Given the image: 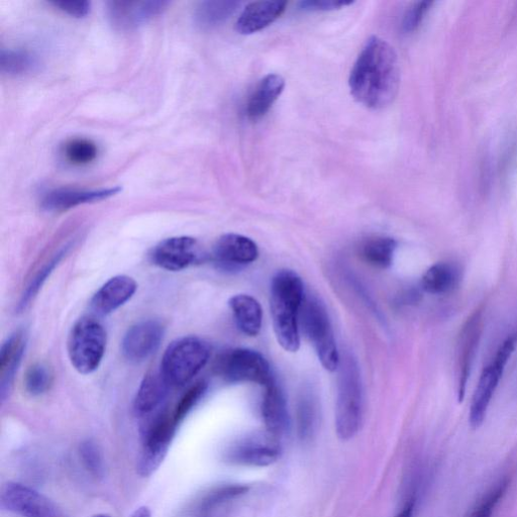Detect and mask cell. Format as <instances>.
<instances>
[{"label":"cell","instance_id":"6da1fadb","mask_svg":"<svg viewBox=\"0 0 517 517\" xmlns=\"http://www.w3.org/2000/svg\"><path fill=\"white\" fill-rule=\"evenodd\" d=\"M353 97L370 110L391 105L400 85V67L394 49L384 40L371 38L360 53L350 75Z\"/></svg>","mask_w":517,"mask_h":517},{"label":"cell","instance_id":"7a4b0ae2","mask_svg":"<svg viewBox=\"0 0 517 517\" xmlns=\"http://www.w3.org/2000/svg\"><path fill=\"white\" fill-rule=\"evenodd\" d=\"M305 300L301 278L291 270H281L272 279L270 307L274 332L280 346L296 352L300 346L299 317Z\"/></svg>","mask_w":517,"mask_h":517},{"label":"cell","instance_id":"3957f363","mask_svg":"<svg viewBox=\"0 0 517 517\" xmlns=\"http://www.w3.org/2000/svg\"><path fill=\"white\" fill-rule=\"evenodd\" d=\"M211 347L197 337H183L166 349L160 372L170 387L188 384L208 364Z\"/></svg>","mask_w":517,"mask_h":517},{"label":"cell","instance_id":"277c9868","mask_svg":"<svg viewBox=\"0 0 517 517\" xmlns=\"http://www.w3.org/2000/svg\"><path fill=\"white\" fill-rule=\"evenodd\" d=\"M363 420V393L359 369L348 359L341 368L336 405V430L340 439H353Z\"/></svg>","mask_w":517,"mask_h":517},{"label":"cell","instance_id":"5b68a950","mask_svg":"<svg viewBox=\"0 0 517 517\" xmlns=\"http://www.w3.org/2000/svg\"><path fill=\"white\" fill-rule=\"evenodd\" d=\"M107 332L92 318L79 320L71 330L68 355L74 369L80 374L96 371L106 354Z\"/></svg>","mask_w":517,"mask_h":517},{"label":"cell","instance_id":"8992f818","mask_svg":"<svg viewBox=\"0 0 517 517\" xmlns=\"http://www.w3.org/2000/svg\"><path fill=\"white\" fill-rule=\"evenodd\" d=\"M299 324L302 325L307 339L313 344L324 368L335 372L340 366V356L329 316L319 300L305 298Z\"/></svg>","mask_w":517,"mask_h":517},{"label":"cell","instance_id":"52a82bcc","mask_svg":"<svg viewBox=\"0 0 517 517\" xmlns=\"http://www.w3.org/2000/svg\"><path fill=\"white\" fill-rule=\"evenodd\" d=\"M516 347L517 329L508 335L500 345L490 364L484 368L470 406L469 423L474 430L479 429L483 425L492 398Z\"/></svg>","mask_w":517,"mask_h":517},{"label":"cell","instance_id":"ba28073f","mask_svg":"<svg viewBox=\"0 0 517 517\" xmlns=\"http://www.w3.org/2000/svg\"><path fill=\"white\" fill-rule=\"evenodd\" d=\"M178 426L173 413L163 411L144 427L143 449L137 465L141 476L149 477L161 466Z\"/></svg>","mask_w":517,"mask_h":517},{"label":"cell","instance_id":"9c48e42d","mask_svg":"<svg viewBox=\"0 0 517 517\" xmlns=\"http://www.w3.org/2000/svg\"><path fill=\"white\" fill-rule=\"evenodd\" d=\"M216 371L230 383L253 382L265 387L275 380L265 357L250 349L225 352L217 360Z\"/></svg>","mask_w":517,"mask_h":517},{"label":"cell","instance_id":"30bf717a","mask_svg":"<svg viewBox=\"0 0 517 517\" xmlns=\"http://www.w3.org/2000/svg\"><path fill=\"white\" fill-rule=\"evenodd\" d=\"M205 255L194 238L174 237L160 242L150 254L151 262L164 270L178 272L201 262Z\"/></svg>","mask_w":517,"mask_h":517},{"label":"cell","instance_id":"8fae6325","mask_svg":"<svg viewBox=\"0 0 517 517\" xmlns=\"http://www.w3.org/2000/svg\"><path fill=\"white\" fill-rule=\"evenodd\" d=\"M2 506L22 517H65L47 497L19 483H9L2 493Z\"/></svg>","mask_w":517,"mask_h":517},{"label":"cell","instance_id":"7c38bea8","mask_svg":"<svg viewBox=\"0 0 517 517\" xmlns=\"http://www.w3.org/2000/svg\"><path fill=\"white\" fill-rule=\"evenodd\" d=\"M482 335V315L474 313L462 328L457 350L458 397L462 401Z\"/></svg>","mask_w":517,"mask_h":517},{"label":"cell","instance_id":"4fadbf2b","mask_svg":"<svg viewBox=\"0 0 517 517\" xmlns=\"http://www.w3.org/2000/svg\"><path fill=\"white\" fill-rule=\"evenodd\" d=\"M281 449L274 439L250 438L231 446L225 458L241 466L266 467L278 461Z\"/></svg>","mask_w":517,"mask_h":517},{"label":"cell","instance_id":"5bb4252c","mask_svg":"<svg viewBox=\"0 0 517 517\" xmlns=\"http://www.w3.org/2000/svg\"><path fill=\"white\" fill-rule=\"evenodd\" d=\"M164 336V328L157 321H144L133 326L124 337L122 350L130 362L139 363L155 353Z\"/></svg>","mask_w":517,"mask_h":517},{"label":"cell","instance_id":"9a60e30c","mask_svg":"<svg viewBox=\"0 0 517 517\" xmlns=\"http://www.w3.org/2000/svg\"><path fill=\"white\" fill-rule=\"evenodd\" d=\"M259 250L254 241L242 235L222 236L213 250V258L222 268L240 269L258 259Z\"/></svg>","mask_w":517,"mask_h":517},{"label":"cell","instance_id":"2e32d148","mask_svg":"<svg viewBox=\"0 0 517 517\" xmlns=\"http://www.w3.org/2000/svg\"><path fill=\"white\" fill-rule=\"evenodd\" d=\"M137 289L138 284L132 277L115 276L103 284L93 295L91 308L98 316H108L128 302Z\"/></svg>","mask_w":517,"mask_h":517},{"label":"cell","instance_id":"e0dca14e","mask_svg":"<svg viewBox=\"0 0 517 517\" xmlns=\"http://www.w3.org/2000/svg\"><path fill=\"white\" fill-rule=\"evenodd\" d=\"M168 6V2H114L109 5V15L115 27L129 30L161 15Z\"/></svg>","mask_w":517,"mask_h":517},{"label":"cell","instance_id":"ac0fdd59","mask_svg":"<svg viewBox=\"0 0 517 517\" xmlns=\"http://www.w3.org/2000/svg\"><path fill=\"white\" fill-rule=\"evenodd\" d=\"M121 191V187L99 190L56 189L45 195L42 208L48 212H64L80 204L108 199Z\"/></svg>","mask_w":517,"mask_h":517},{"label":"cell","instance_id":"d6986e66","mask_svg":"<svg viewBox=\"0 0 517 517\" xmlns=\"http://www.w3.org/2000/svg\"><path fill=\"white\" fill-rule=\"evenodd\" d=\"M287 4L278 0H265L248 5L236 24V30L241 35L258 33L275 21L285 12Z\"/></svg>","mask_w":517,"mask_h":517},{"label":"cell","instance_id":"ffe728a7","mask_svg":"<svg viewBox=\"0 0 517 517\" xmlns=\"http://www.w3.org/2000/svg\"><path fill=\"white\" fill-rule=\"evenodd\" d=\"M262 417L268 433L273 438L283 436L289 429L287 402L275 380L265 386Z\"/></svg>","mask_w":517,"mask_h":517},{"label":"cell","instance_id":"44dd1931","mask_svg":"<svg viewBox=\"0 0 517 517\" xmlns=\"http://www.w3.org/2000/svg\"><path fill=\"white\" fill-rule=\"evenodd\" d=\"M27 344L23 331L13 334L0 350V395L5 401L10 395L16 373L22 362Z\"/></svg>","mask_w":517,"mask_h":517},{"label":"cell","instance_id":"7402d4cb","mask_svg":"<svg viewBox=\"0 0 517 517\" xmlns=\"http://www.w3.org/2000/svg\"><path fill=\"white\" fill-rule=\"evenodd\" d=\"M285 80L281 75L269 74L260 81L247 103L246 114L249 120L262 119L282 94Z\"/></svg>","mask_w":517,"mask_h":517},{"label":"cell","instance_id":"603a6c76","mask_svg":"<svg viewBox=\"0 0 517 517\" xmlns=\"http://www.w3.org/2000/svg\"><path fill=\"white\" fill-rule=\"evenodd\" d=\"M169 388V384L160 371L147 373L139 387L134 402L137 415H151L165 400Z\"/></svg>","mask_w":517,"mask_h":517},{"label":"cell","instance_id":"cb8c5ba5","mask_svg":"<svg viewBox=\"0 0 517 517\" xmlns=\"http://www.w3.org/2000/svg\"><path fill=\"white\" fill-rule=\"evenodd\" d=\"M229 304L238 328L247 336L259 335L263 312L258 300L247 294H238L230 299Z\"/></svg>","mask_w":517,"mask_h":517},{"label":"cell","instance_id":"d4e9b609","mask_svg":"<svg viewBox=\"0 0 517 517\" xmlns=\"http://www.w3.org/2000/svg\"><path fill=\"white\" fill-rule=\"evenodd\" d=\"M461 281V271L452 263H437L423 276L422 286L430 294L440 295L453 291Z\"/></svg>","mask_w":517,"mask_h":517},{"label":"cell","instance_id":"484cf974","mask_svg":"<svg viewBox=\"0 0 517 517\" xmlns=\"http://www.w3.org/2000/svg\"><path fill=\"white\" fill-rule=\"evenodd\" d=\"M233 0H208L200 3L194 13L195 24L204 30L213 29L225 23L240 7Z\"/></svg>","mask_w":517,"mask_h":517},{"label":"cell","instance_id":"4316f807","mask_svg":"<svg viewBox=\"0 0 517 517\" xmlns=\"http://www.w3.org/2000/svg\"><path fill=\"white\" fill-rule=\"evenodd\" d=\"M396 246L390 238L371 239L363 246L362 255L370 265L385 269L392 264Z\"/></svg>","mask_w":517,"mask_h":517},{"label":"cell","instance_id":"83f0119b","mask_svg":"<svg viewBox=\"0 0 517 517\" xmlns=\"http://www.w3.org/2000/svg\"><path fill=\"white\" fill-rule=\"evenodd\" d=\"M317 408L312 398L303 396L297 408V432L302 441H308L317 429Z\"/></svg>","mask_w":517,"mask_h":517},{"label":"cell","instance_id":"f1b7e54d","mask_svg":"<svg viewBox=\"0 0 517 517\" xmlns=\"http://www.w3.org/2000/svg\"><path fill=\"white\" fill-rule=\"evenodd\" d=\"M63 153L68 163L75 166H85L97 158L98 149L90 140L73 139L66 143Z\"/></svg>","mask_w":517,"mask_h":517},{"label":"cell","instance_id":"f546056e","mask_svg":"<svg viewBox=\"0 0 517 517\" xmlns=\"http://www.w3.org/2000/svg\"><path fill=\"white\" fill-rule=\"evenodd\" d=\"M80 458L86 470L96 478L106 475V464L99 447L93 441H85L79 449Z\"/></svg>","mask_w":517,"mask_h":517},{"label":"cell","instance_id":"4dcf8cb0","mask_svg":"<svg viewBox=\"0 0 517 517\" xmlns=\"http://www.w3.org/2000/svg\"><path fill=\"white\" fill-rule=\"evenodd\" d=\"M248 487L244 485H227L217 488L206 495L200 504L202 512L213 510L214 508L227 503L244 495Z\"/></svg>","mask_w":517,"mask_h":517},{"label":"cell","instance_id":"1f68e13d","mask_svg":"<svg viewBox=\"0 0 517 517\" xmlns=\"http://www.w3.org/2000/svg\"><path fill=\"white\" fill-rule=\"evenodd\" d=\"M52 384V375L43 364L31 366L25 376L26 391L32 396H40L46 393Z\"/></svg>","mask_w":517,"mask_h":517},{"label":"cell","instance_id":"d6a6232c","mask_svg":"<svg viewBox=\"0 0 517 517\" xmlns=\"http://www.w3.org/2000/svg\"><path fill=\"white\" fill-rule=\"evenodd\" d=\"M35 62L32 56L24 51H3L0 57L2 71L9 75L24 74L32 69Z\"/></svg>","mask_w":517,"mask_h":517},{"label":"cell","instance_id":"836d02e7","mask_svg":"<svg viewBox=\"0 0 517 517\" xmlns=\"http://www.w3.org/2000/svg\"><path fill=\"white\" fill-rule=\"evenodd\" d=\"M206 390H208V383L198 381L182 396L175 409L172 411L173 417L178 425H180V423L188 416V413L203 397Z\"/></svg>","mask_w":517,"mask_h":517},{"label":"cell","instance_id":"e575fe53","mask_svg":"<svg viewBox=\"0 0 517 517\" xmlns=\"http://www.w3.org/2000/svg\"><path fill=\"white\" fill-rule=\"evenodd\" d=\"M66 254V251H62L57 254L56 257H54L35 277V279L31 282V284L28 286L24 294L22 295V299L20 301L19 310H24L31 300L36 296V294L39 292L47 278L50 276V274L54 271L56 266L59 264V262L62 260L63 256Z\"/></svg>","mask_w":517,"mask_h":517},{"label":"cell","instance_id":"d590c367","mask_svg":"<svg viewBox=\"0 0 517 517\" xmlns=\"http://www.w3.org/2000/svg\"><path fill=\"white\" fill-rule=\"evenodd\" d=\"M507 487V480L500 481L480 500L469 517H491L500 499L505 494Z\"/></svg>","mask_w":517,"mask_h":517},{"label":"cell","instance_id":"8d00e7d4","mask_svg":"<svg viewBox=\"0 0 517 517\" xmlns=\"http://www.w3.org/2000/svg\"><path fill=\"white\" fill-rule=\"evenodd\" d=\"M432 5L433 3L431 2H421L410 7L404 15L402 31L404 33L416 31L422 24Z\"/></svg>","mask_w":517,"mask_h":517},{"label":"cell","instance_id":"74e56055","mask_svg":"<svg viewBox=\"0 0 517 517\" xmlns=\"http://www.w3.org/2000/svg\"><path fill=\"white\" fill-rule=\"evenodd\" d=\"M352 4L353 2H343V0H307V2H301L299 8L306 12H329L340 10Z\"/></svg>","mask_w":517,"mask_h":517},{"label":"cell","instance_id":"f35d334b","mask_svg":"<svg viewBox=\"0 0 517 517\" xmlns=\"http://www.w3.org/2000/svg\"><path fill=\"white\" fill-rule=\"evenodd\" d=\"M51 4L67 15L77 19L86 17L91 7V4L86 2V0L84 2H54Z\"/></svg>","mask_w":517,"mask_h":517},{"label":"cell","instance_id":"ab89813d","mask_svg":"<svg viewBox=\"0 0 517 517\" xmlns=\"http://www.w3.org/2000/svg\"><path fill=\"white\" fill-rule=\"evenodd\" d=\"M417 498L415 496L410 497L404 504L401 511L396 517H413L415 516Z\"/></svg>","mask_w":517,"mask_h":517},{"label":"cell","instance_id":"60d3db41","mask_svg":"<svg viewBox=\"0 0 517 517\" xmlns=\"http://www.w3.org/2000/svg\"><path fill=\"white\" fill-rule=\"evenodd\" d=\"M131 517H151V511L148 507H141Z\"/></svg>","mask_w":517,"mask_h":517},{"label":"cell","instance_id":"b9f144b4","mask_svg":"<svg viewBox=\"0 0 517 517\" xmlns=\"http://www.w3.org/2000/svg\"><path fill=\"white\" fill-rule=\"evenodd\" d=\"M93 517H111V516L108 514H96Z\"/></svg>","mask_w":517,"mask_h":517}]
</instances>
